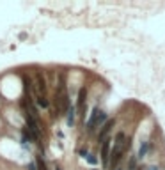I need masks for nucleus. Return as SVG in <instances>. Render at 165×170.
I'll list each match as a JSON object with an SVG mask.
<instances>
[{
  "label": "nucleus",
  "instance_id": "obj_10",
  "mask_svg": "<svg viewBox=\"0 0 165 170\" xmlns=\"http://www.w3.org/2000/svg\"><path fill=\"white\" fill-rule=\"evenodd\" d=\"M36 167H37V170H48L46 168V163H44L43 158H41V154L36 156Z\"/></svg>",
  "mask_w": 165,
  "mask_h": 170
},
{
  "label": "nucleus",
  "instance_id": "obj_6",
  "mask_svg": "<svg viewBox=\"0 0 165 170\" xmlns=\"http://www.w3.org/2000/svg\"><path fill=\"white\" fill-rule=\"evenodd\" d=\"M98 113H100V108L98 106H94L93 108V112H91V117H89V120H87V131L91 133L94 129V126H96V119H98Z\"/></svg>",
  "mask_w": 165,
  "mask_h": 170
},
{
  "label": "nucleus",
  "instance_id": "obj_15",
  "mask_svg": "<svg viewBox=\"0 0 165 170\" xmlns=\"http://www.w3.org/2000/svg\"><path fill=\"white\" fill-rule=\"evenodd\" d=\"M27 168H29V170H36L37 167H36V163H29V165H27Z\"/></svg>",
  "mask_w": 165,
  "mask_h": 170
},
{
  "label": "nucleus",
  "instance_id": "obj_19",
  "mask_svg": "<svg viewBox=\"0 0 165 170\" xmlns=\"http://www.w3.org/2000/svg\"><path fill=\"white\" fill-rule=\"evenodd\" d=\"M135 170H142V168H135Z\"/></svg>",
  "mask_w": 165,
  "mask_h": 170
},
{
  "label": "nucleus",
  "instance_id": "obj_12",
  "mask_svg": "<svg viewBox=\"0 0 165 170\" xmlns=\"http://www.w3.org/2000/svg\"><path fill=\"white\" fill-rule=\"evenodd\" d=\"M37 105L41 106V108H48V106H50V101L44 98V96H37Z\"/></svg>",
  "mask_w": 165,
  "mask_h": 170
},
{
  "label": "nucleus",
  "instance_id": "obj_2",
  "mask_svg": "<svg viewBox=\"0 0 165 170\" xmlns=\"http://www.w3.org/2000/svg\"><path fill=\"white\" fill-rule=\"evenodd\" d=\"M85 101H87V89L82 87L78 91V99H76V108L82 115H85Z\"/></svg>",
  "mask_w": 165,
  "mask_h": 170
},
{
  "label": "nucleus",
  "instance_id": "obj_16",
  "mask_svg": "<svg viewBox=\"0 0 165 170\" xmlns=\"http://www.w3.org/2000/svg\"><path fill=\"white\" fill-rule=\"evenodd\" d=\"M147 170H158V168H156V167H149Z\"/></svg>",
  "mask_w": 165,
  "mask_h": 170
},
{
  "label": "nucleus",
  "instance_id": "obj_4",
  "mask_svg": "<svg viewBox=\"0 0 165 170\" xmlns=\"http://www.w3.org/2000/svg\"><path fill=\"white\" fill-rule=\"evenodd\" d=\"M114 127V120L110 119V120H107L105 124H103V127H101V131H100V135H98V144H101V142L107 138V135L110 133V129Z\"/></svg>",
  "mask_w": 165,
  "mask_h": 170
},
{
  "label": "nucleus",
  "instance_id": "obj_9",
  "mask_svg": "<svg viewBox=\"0 0 165 170\" xmlns=\"http://www.w3.org/2000/svg\"><path fill=\"white\" fill-rule=\"evenodd\" d=\"M147 149H149V142H142L140 144V147H138V158H144L146 156V152H147Z\"/></svg>",
  "mask_w": 165,
  "mask_h": 170
},
{
  "label": "nucleus",
  "instance_id": "obj_13",
  "mask_svg": "<svg viewBox=\"0 0 165 170\" xmlns=\"http://www.w3.org/2000/svg\"><path fill=\"white\" fill-rule=\"evenodd\" d=\"M85 160H87L89 163H91V165H96V163H98V158H96L94 154H89V156L85 158Z\"/></svg>",
  "mask_w": 165,
  "mask_h": 170
},
{
  "label": "nucleus",
  "instance_id": "obj_5",
  "mask_svg": "<svg viewBox=\"0 0 165 170\" xmlns=\"http://www.w3.org/2000/svg\"><path fill=\"white\" fill-rule=\"evenodd\" d=\"M36 85H37L39 96H44V92H46V80H44V76L39 73V71L36 73Z\"/></svg>",
  "mask_w": 165,
  "mask_h": 170
},
{
  "label": "nucleus",
  "instance_id": "obj_14",
  "mask_svg": "<svg viewBox=\"0 0 165 170\" xmlns=\"http://www.w3.org/2000/svg\"><path fill=\"white\" fill-rule=\"evenodd\" d=\"M80 156H82V158H87V156H89L87 149H80Z\"/></svg>",
  "mask_w": 165,
  "mask_h": 170
},
{
  "label": "nucleus",
  "instance_id": "obj_11",
  "mask_svg": "<svg viewBox=\"0 0 165 170\" xmlns=\"http://www.w3.org/2000/svg\"><path fill=\"white\" fill-rule=\"evenodd\" d=\"M105 122H107V113L100 112V113H98V119H96V126H103Z\"/></svg>",
  "mask_w": 165,
  "mask_h": 170
},
{
  "label": "nucleus",
  "instance_id": "obj_1",
  "mask_svg": "<svg viewBox=\"0 0 165 170\" xmlns=\"http://www.w3.org/2000/svg\"><path fill=\"white\" fill-rule=\"evenodd\" d=\"M23 117H25V122H27V129L30 131V135H32V138L34 140H39V135H41V131H39V124H37V120L32 117V113L25 112L23 113Z\"/></svg>",
  "mask_w": 165,
  "mask_h": 170
},
{
  "label": "nucleus",
  "instance_id": "obj_3",
  "mask_svg": "<svg viewBox=\"0 0 165 170\" xmlns=\"http://www.w3.org/2000/svg\"><path fill=\"white\" fill-rule=\"evenodd\" d=\"M108 158H110V140L105 138L101 142V161L105 167H108Z\"/></svg>",
  "mask_w": 165,
  "mask_h": 170
},
{
  "label": "nucleus",
  "instance_id": "obj_7",
  "mask_svg": "<svg viewBox=\"0 0 165 170\" xmlns=\"http://www.w3.org/2000/svg\"><path fill=\"white\" fill-rule=\"evenodd\" d=\"M68 119H66V122H68V126H73V124H75V106H69V108H68Z\"/></svg>",
  "mask_w": 165,
  "mask_h": 170
},
{
  "label": "nucleus",
  "instance_id": "obj_18",
  "mask_svg": "<svg viewBox=\"0 0 165 170\" xmlns=\"http://www.w3.org/2000/svg\"><path fill=\"white\" fill-rule=\"evenodd\" d=\"M115 170H122V168H115Z\"/></svg>",
  "mask_w": 165,
  "mask_h": 170
},
{
  "label": "nucleus",
  "instance_id": "obj_8",
  "mask_svg": "<svg viewBox=\"0 0 165 170\" xmlns=\"http://www.w3.org/2000/svg\"><path fill=\"white\" fill-rule=\"evenodd\" d=\"M124 138H126V135L122 133H117L115 135V142H114V145H117V147H124V144H126V140H124Z\"/></svg>",
  "mask_w": 165,
  "mask_h": 170
},
{
  "label": "nucleus",
  "instance_id": "obj_17",
  "mask_svg": "<svg viewBox=\"0 0 165 170\" xmlns=\"http://www.w3.org/2000/svg\"><path fill=\"white\" fill-rule=\"evenodd\" d=\"M55 170H60V168H59V167H57V168H55Z\"/></svg>",
  "mask_w": 165,
  "mask_h": 170
},
{
  "label": "nucleus",
  "instance_id": "obj_20",
  "mask_svg": "<svg viewBox=\"0 0 165 170\" xmlns=\"http://www.w3.org/2000/svg\"><path fill=\"white\" fill-rule=\"evenodd\" d=\"M93 170H96V168H93Z\"/></svg>",
  "mask_w": 165,
  "mask_h": 170
}]
</instances>
